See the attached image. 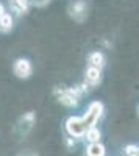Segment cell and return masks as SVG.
Here are the masks:
<instances>
[{
	"mask_svg": "<svg viewBox=\"0 0 139 156\" xmlns=\"http://www.w3.org/2000/svg\"><path fill=\"white\" fill-rule=\"evenodd\" d=\"M103 112H105V106H103L102 101H92V103H89V106H87L86 112L81 115L86 129L91 128V126H95L97 122L102 119Z\"/></svg>",
	"mask_w": 139,
	"mask_h": 156,
	"instance_id": "6da1fadb",
	"label": "cell"
},
{
	"mask_svg": "<svg viewBox=\"0 0 139 156\" xmlns=\"http://www.w3.org/2000/svg\"><path fill=\"white\" fill-rule=\"evenodd\" d=\"M64 128H66V133L69 134V137H72V139L80 140V139L84 137L86 126L83 123V119L78 117V115H70L64 123Z\"/></svg>",
	"mask_w": 139,
	"mask_h": 156,
	"instance_id": "7a4b0ae2",
	"label": "cell"
},
{
	"mask_svg": "<svg viewBox=\"0 0 139 156\" xmlns=\"http://www.w3.org/2000/svg\"><path fill=\"white\" fill-rule=\"evenodd\" d=\"M12 72H14V75L17 78L27 80V78H30V75L33 73V66L27 58H19V59H16L14 66H12Z\"/></svg>",
	"mask_w": 139,
	"mask_h": 156,
	"instance_id": "3957f363",
	"label": "cell"
},
{
	"mask_svg": "<svg viewBox=\"0 0 139 156\" xmlns=\"http://www.w3.org/2000/svg\"><path fill=\"white\" fill-rule=\"evenodd\" d=\"M78 95H80V90L78 89H66V90H62L61 95H59V101L62 103L64 106H77L78 105Z\"/></svg>",
	"mask_w": 139,
	"mask_h": 156,
	"instance_id": "277c9868",
	"label": "cell"
},
{
	"mask_svg": "<svg viewBox=\"0 0 139 156\" xmlns=\"http://www.w3.org/2000/svg\"><path fill=\"white\" fill-rule=\"evenodd\" d=\"M84 156H106V147L102 142H92L86 147Z\"/></svg>",
	"mask_w": 139,
	"mask_h": 156,
	"instance_id": "5b68a950",
	"label": "cell"
},
{
	"mask_svg": "<svg viewBox=\"0 0 139 156\" xmlns=\"http://www.w3.org/2000/svg\"><path fill=\"white\" fill-rule=\"evenodd\" d=\"M100 80H102V73H100V69L92 67V66H89V67L86 69V81H87V83H91L92 86H95V84L100 83Z\"/></svg>",
	"mask_w": 139,
	"mask_h": 156,
	"instance_id": "8992f818",
	"label": "cell"
},
{
	"mask_svg": "<svg viewBox=\"0 0 139 156\" xmlns=\"http://www.w3.org/2000/svg\"><path fill=\"white\" fill-rule=\"evenodd\" d=\"M87 61H89V66L92 67H97V69H102L105 66V55L100 53V51H92V53L89 55V58H87Z\"/></svg>",
	"mask_w": 139,
	"mask_h": 156,
	"instance_id": "52a82bcc",
	"label": "cell"
},
{
	"mask_svg": "<svg viewBox=\"0 0 139 156\" xmlns=\"http://www.w3.org/2000/svg\"><path fill=\"white\" fill-rule=\"evenodd\" d=\"M70 11H72V16L77 19V20H81L84 16H86V3L84 2H75L72 6H70Z\"/></svg>",
	"mask_w": 139,
	"mask_h": 156,
	"instance_id": "ba28073f",
	"label": "cell"
},
{
	"mask_svg": "<svg viewBox=\"0 0 139 156\" xmlns=\"http://www.w3.org/2000/svg\"><path fill=\"white\" fill-rule=\"evenodd\" d=\"M83 139H86L89 144H92V142H100V139H102V131H100L97 126H91V128L86 129Z\"/></svg>",
	"mask_w": 139,
	"mask_h": 156,
	"instance_id": "9c48e42d",
	"label": "cell"
},
{
	"mask_svg": "<svg viewBox=\"0 0 139 156\" xmlns=\"http://www.w3.org/2000/svg\"><path fill=\"white\" fill-rule=\"evenodd\" d=\"M12 23H14V20H12V16L9 14V12H3V14L0 16V31H3V33L11 31Z\"/></svg>",
	"mask_w": 139,
	"mask_h": 156,
	"instance_id": "30bf717a",
	"label": "cell"
},
{
	"mask_svg": "<svg viewBox=\"0 0 139 156\" xmlns=\"http://www.w3.org/2000/svg\"><path fill=\"white\" fill-rule=\"evenodd\" d=\"M9 3H11V8L16 12H19V14L28 9V0H9Z\"/></svg>",
	"mask_w": 139,
	"mask_h": 156,
	"instance_id": "8fae6325",
	"label": "cell"
},
{
	"mask_svg": "<svg viewBox=\"0 0 139 156\" xmlns=\"http://www.w3.org/2000/svg\"><path fill=\"white\" fill-rule=\"evenodd\" d=\"M123 151H125V154H127V156H137V154H139V148H137L136 144H128V145H125Z\"/></svg>",
	"mask_w": 139,
	"mask_h": 156,
	"instance_id": "7c38bea8",
	"label": "cell"
},
{
	"mask_svg": "<svg viewBox=\"0 0 139 156\" xmlns=\"http://www.w3.org/2000/svg\"><path fill=\"white\" fill-rule=\"evenodd\" d=\"M3 12H5V8H3V5H2V3H0V16H2Z\"/></svg>",
	"mask_w": 139,
	"mask_h": 156,
	"instance_id": "4fadbf2b",
	"label": "cell"
},
{
	"mask_svg": "<svg viewBox=\"0 0 139 156\" xmlns=\"http://www.w3.org/2000/svg\"><path fill=\"white\" fill-rule=\"evenodd\" d=\"M23 156H36V154H33V153H28V154H23Z\"/></svg>",
	"mask_w": 139,
	"mask_h": 156,
	"instance_id": "5bb4252c",
	"label": "cell"
}]
</instances>
